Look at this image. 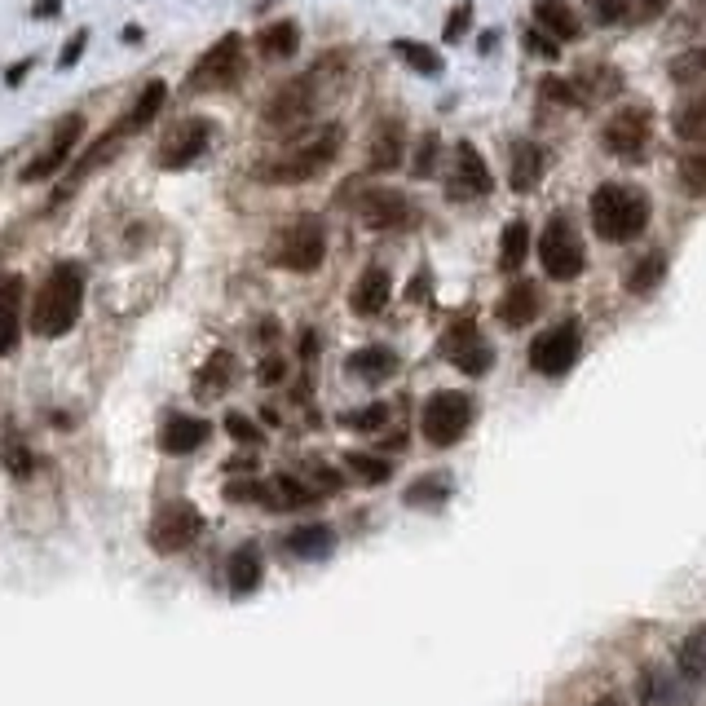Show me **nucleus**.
Listing matches in <instances>:
<instances>
[{
  "mask_svg": "<svg viewBox=\"0 0 706 706\" xmlns=\"http://www.w3.org/2000/svg\"><path fill=\"white\" fill-rule=\"evenodd\" d=\"M340 146H344V128L340 124H322V128H310V133L292 138L287 150L261 159L252 169V177L265 181V186H301V181H313L318 172L332 169Z\"/></svg>",
  "mask_w": 706,
  "mask_h": 706,
  "instance_id": "1",
  "label": "nucleus"
},
{
  "mask_svg": "<svg viewBox=\"0 0 706 706\" xmlns=\"http://www.w3.org/2000/svg\"><path fill=\"white\" fill-rule=\"evenodd\" d=\"M85 310V270L62 261L49 270V279L40 282L36 301H31V332L36 336H67L76 327V318Z\"/></svg>",
  "mask_w": 706,
  "mask_h": 706,
  "instance_id": "2",
  "label": "nucleus"
},
{
  "mask_svg": "<svg viewBox=\"0 0 706 706\" xmlns=\"http://www.w3.org/2000/svg\"><path fill=\"white\" fill-rule=\"evenodd\" d=\"M588 212H592V230L605 243H631L650 226V195L631 190L622 181H605V186L592 190Z\"/></svg>",
  "mask_w": 706,
  "mask_h": 706,
  "instance_id": "3",
  "label": "nucleus"
},
{
  "mask_svg": "<svg viewBox=\"0 0 706 706\" xmlns=\"http://www.w3.org/2000/svg\"><path fill=\"white\" fill-rule=\"evenodd\" d=\"M340 62H349L344 54H327L313 62V71H305V76H296V80H287V85L265 102V124L270 128H296V124H305L313 115V107H318V85L332 76V67H340Z\"/></svg>",
  "mask_w": 706,
  "mask_h": 706,
  "instance_id": "4",
  "label": "nucleus"
},
{
  "mask_svg": "<svg viewBox=\"0 0 706 706\" xmlns=\"http://www.w3.org/2000/svg\"><path fill=\"white\" fill-rule=\"evenodd\" d=\"M477 420V402L464 389H442L424 402L420 411V433L428 446H455Z\"/></svg>",
  "mask_w": 706,
  "mask_h": 706,
  "instance_id": "5",
  "label": "nucleus"
},
{
  "mask_svg": "<svg viewBox=\"0 0 706 706\" xmlns=\"http://www.w3.org/2000/svg\"><path fill=\"white\" fill-rule=\"evenodd\" d=\"M239 80H243V36H239V31H226V36L190 67L186 93H221V88H234Z\"/></svg>",
  "mask_w": 706,
  "mask_h": 706,
  "instance_id": "6",
  "label": "nucleus"
},
{
  "mask_svg": "<svg viewBox=\"0 0 706 706\" xmlns=\"http://www.w3.org/2000/svg\"><path fill=\"white\" fill-rule=\"evenodd\" d=\"M538 265H543L547 279L557 282H569L583 274L588 256H583V239H578V230L569 226V217H552L547 230L538 234Z\"/></svg>",
  "mask_w": 706,
  "mask_h": 706,
  "instance_id": "7",
  "label": "nucleus"
},
{
  "mask_svg": "<svg viewBox=\"0 0 706 706\" xmlns=\"http://www.w3.org/2000/svg\"><path fill=\"white\" fill-rule=\"evenodd\" d=\"M327 256V230L318 217H296L292 226L279 234L274 243V265L292 270V274H310Z\"/></svg>",
  "mask_w": 706,
  "mask_h": 706,
  "instance_id": "8",
  "label": "nucleus"
},
{
  "mask_svg": "<svg viewBox=\"0 0 706 706\" xmlns=\"http://www.w3.org/2000/svg\"><path fill=\"white\" fill-rule=\"evenodd\" d=\"M203 535V517H199L195 504H186V499H169V504H159V512L150 517V547L155 552H164V557H177V552H186L195 538Z\"/></svg>",
  "mask_w": 706,
  "mask_h": 706,
  "instance_id": "9",
  "label": "nucleus"
},
{
  "mask_svg": "<svg viewBox=\"0 0 706 706\" xmlns=\"http://www.w3.org/2000/svg\"><path fill=\"white\" fill-rule=\"evenodd\" d=\"M578 349H583V327H578V318H565L557 327H547V332H538L530 340V367L538 375H565V371L578 363Z\"/></svg>",
  "mask_w": 706,
  "mask_h": 706,
  "instance_id": "10",
  "label": "nucleus"
},
{
  "mask_svg": "<svg viewBox=\"0 0 706 706\" xmlns=\"http://www.w3.org/2000/svg\"><path fill=\"white\" fill-rule=\"evenodd\" d=\"M353 212L367 230H406L420 221V208L402 190H389V186H367L353 195Z\"/></svg>",
  "mask_w": 706,
  "mask_h": 706,
  "instance_id": "11",
  "label": "nucleus"
},
{
  "mask_svg": "<svg viewBox=\"0 0 706 706\" xmlns=\"http://www.w3.org/2000/svg\"><path fill=\"white\" fill-rule=\"evenodd\" d=\"M650 138H653V115L650 107H622L605 119V128H600V141H605V150L609 155H619V159H640L645 150H650Z\"/></svg>",
  "mask_w": 706,
  "mask_h": 706,
  "instance_id": "12",
  "label": "nucleus"
},
{
  "mask_svg": "<svg viewBox=\"0 0 706 706\" xmlns=\"http://www.w3.org/2000/svg\"><path fill=\"white\" fill-rule=\"evenodd\" d=\"M212 133H217V124H212V119H203V115H195V119H181L169 138L159 141L155 164H159V169H169V172L190 169L199 155L212 146Z\"/></svg>",
  "mask_w": 706,
  "mask_h": 706,
  "instance_id": "13",
  "label": "nucleus"
},
{
  "mask_svg": "<svg viewBox=\"0 0 706 706\" xmlns=\"http://www.w3.org/2000/svg\"><path fill=\"white\" fill-rule=\"evenodd\" d=\"M80 138H85V115L80 111L62 115L57 128H54V138H49V146H45L27 169H23V181H49V177H57V169L71 159V150L80 146Z\"/></svg>",
  "mask_w": 706,
  "mask_h": 706,
  "instance_id": "14",
  "label": "nucleus"
},
{
  "mask_svg": "<svg viewBox=\"0 0 706 706\" xmlns=\"http://www.w3.org/2000/svg\"><path fill=\"white\" fill-rule=\"evenodd\" d=\"M490 186H495V177L486 169L481 150L473 141H459V146H455V159H451V177H446V199H455V203L486 199Z\"/></svg>",
  "mask_w": 706,
  "mask_h": 706,
  "instance_id": "15",
  "label": "nucleus"
},
{
  "mask_svg": "<svg viewBox=\"0 0 706 706\" xmlns=\"http://www.w3.org/2000/svg\"><path fill=\"white\" fill-rule=\"evenodd\" d=\"M442 353H446L464 375H486L490 363H495V349H490V340L477 332L473 318H459L451 332L442 336Z\"/></svg>",
  "mask_w": 706,
  "mask_h": 706,
  "instance_id": "16",
  "label": "nucleus"
},
{
  "mask_svg": "<svg viewBox=\"0 0 706 706\" xmlns=\"http://www.w3.org/2000/svg\"><path fill=\"white\" fill-rule=\"evenodd\" d=\"M636 698L640 706H693V684L680 680V671L671 676L667 667H645L640 680H636Z\"/></svg>",
  "mask_w": 706,
  "mask_h": 706,
  "instance_id": "17",
  "label": "nucleus"
},
{
  "mask_svg": "<svg viewBox=\"0 0 706 706\" xmlns=\"http://www.w3.org/2000/svg\"><path fill=\"white\" fill-rule=\"evenodd\" d=\"M389 296H394L389 270H384V265H367V270L358 274V282H353V292H349V310L358 313V318H375V313H384Z\"/></svg>",
  "mask_w": 706,
  "mask_h": 706,
  "instance_id": "18",
  "label": "nucleus"
},
{
  "mask_svg": "<svg viewBox=\"0 0 706 706\" xmlns=\"http://www.w3.org/2000/svg\"><path fill=\"white\" fill-rule=\"evenodd\" d=\"M23 340V279L5 274L0 279V353H14Z\"/></svg>",
  "mask_w": 706,
  "mask_h": 706,
  "instance_id": "19",
  "label": "nucleus"
},
{
  "mask_svg": "<svg viewBox=\"0 0 706 706\" xmlns=\"http://www.w3.org/2000/svg\"><path fill=\"white\" fill-rule=\"evenodd\" d=\"M208 437H212V424L199 420V415H169L164 428H159L164 455H190V451H199Z\"/></svg>",
  "mask_w": 706,
  "mask_h": 706,
  "instance_id": "20",
  "label": "nucleus"
},
{
  "mask_svg": "<svg viewBox=\"0 0 706 706\" xmlns=\"http://www.w3.org/2000/svg\"><path fill=\"white\" fill-rule=\"evenodd\" d=\"M124 138H128V128H124V119H119L115 128H107L102 138H97L93 146H88V155L80 159V164H76V169H71V177H67V190H62V195H71V190H76L80 181H88V177H93L97 169H107V164H111L115 155H119V146H124Z\"/></svg>",
  "mask_w": 706,
  "mask_h": 706,
  "instance_id": "21",
  "label": "nucleus"
},
{
  "mask_svg": "<svg viewBox=\"0 0 706 706\" xmlns=\"http://www.w3.org/2000/svg\"><path fill=\"white\" fill-rule=\"evenodd\" d=\"M538 305H543V296H538L535 282H512L508 292L499 296V305H495V318L517 332V327H530V322H535Z\"/></svg>",
  "mask_w": 706,
  "mask_h": 706,
  "instance_id": "22",
  "label": "nucleus"
},
{
  "mask_svg": "<svg viewBox=\"0 0 706 706\" xmlns=\"http://www.w3.org/2000/svg\"><path fill=\"white\" fill-rule=\"evenodd\" d=\"M547 169V155H543V146L535 141H517L512 146V164H508V186L517 195H526V190H535L538 177Z\"/></svg>",
  "mask_w": 706,
  "mask_h": 706,
  "instance_id": "23",
  "label": "nucleus"
},
{
  "mask_svg": "<svg viewBox=\"0 0 706 706\" xmlns=\"http://www.w3.org/2000/svg\"><path fill=\"white\" fill-rule=\"evenodd\" d=\"M402 150H406V128H402V119H384V124L371 133V169L394 172L397 164H402Z\"/></svg>",
  "mask_w": 706,
  "mask_h": 706,
  "instance_id": "24",
  "label": "nucleus"
},
{
  "mask_svg": "<svg viewBox=\"0 0 706 706\" xmlns=\"http://www.w3.org/2000/svg\"><path fill=\"white\" fill-rule=\"evenodd\" d=\"M535 23H538V31H547L557 45H565V40H578V36H583V27H578V14H574L565 0H538V5H535Z\"/></svg>",
  "mask_w": 706,
  "mask_h": 706,
  "instance_id": "25",
  "label": "nucleus"
},
{
  "mask_svg": "<svg viewBox=\"0 0 706 706\" xmlns=\"http://www.w3.org/2000/svg\"><path fill=\"white\" fill-rule=\"evenodd\" d=\"M349 371H353L358 380H367V384H384V380L397 371V353L389 344H367V349H358V353L349 358Z\"/></svg>",
  "mask_w": 706,
  "mask_h": 706,
  "instance_id": "26",
  "label": "nucleus"
},
{
  "mask_svg": "<svg viewBox=\"0 0 706 706\" xmlns=\"http://www.w3.org/2000/svg\"><path fill=\"white\" fill-rule=\"evenodd\" d=\"M256 49H261V57H270V62L296 57V49H301V27H296L292 18H282V23H270V27L256 31Z\"/></svg>",
  "mask_w": 706,
  "mask_h": 706,
  "instance_id": "27",
  "label": "nucleus"
},
{
  "mask_svg": "<svg viewBox=\"0 0 706 706\" xmlns=\"http://www.w3.org/2000/svg\"><path fill=\"white\" fill-rule=\"evenodd\" d=\"M226 574H230V592H234V596H252L256 588H261V574H265L261 552H256L252 543H248V547H239V552L230 557Z\"/></svg>",
  "mask_w": 706,
  "mask_h": 706,
  "instance_id": "28",
  "label": "nucleus"
},
{
  "mask_svg": "<svg viewBox=\"0 0 706 706\" xmlns=\"http://www.w3.org/2000/svg\"><path fill=\"white\" fill-rule=\"evenodd\" d=\"M164 102H169V85H164V80H150V85L141 88V97L133 102V111L124 115V128H128V133H141L155 115L164 111Z\"/></svg>",
  "mask_w": 706,
  "mask_h": 706,
  "instance_id": "29",
  "label": "nucleus"
},
{
  "mask_svg": "<svg viewBox=\"0 0 706 706\" xmlns=\"http://www.w3.org/2000/svg\"><path fill=\"white\" fill-rule=\"evenodd\" d=\"M667 76L680 88H706V45L702 49H684L667 62Z\"/></svg>",
  "mask_w": 706,
  "mask_h": 706,
  "instance_id": "30",
  "label": "nucleus"
},
{
  "mask_svg": "<svg viewBox=\"0 0 706 706\" xmlns=\"http://www.w3.org/2000/svg\"><path fill=\"white\" fill-rule=\"evenodd\" d=\"M526 256H530V226L517 217V221L504 226V239H499V265L512 274V270L526 265Z\"/></svg>",
  "mask_w": 706,
  "mask_h": 706,
  "instance_id": "31",
  "label": "nucleus"
},
{
  "mask_svg": "<svg viewBox=\"0 0 706 706\" xmlns=\"http://www.w3.org/2000/svg\"><path fill=\"white\" fill-rule=\"evenodd\" d=\"M676 671H680V680H689V684H698V680H706V627H698V631H689V640L680 645Z\"/></svg>",
  "mask_w": 706,
  "mask_h": 706,
  "instance_id": "32",
  "label": "nucleus"
},
{
  "mask_svg": "<svg viewBox=\"0 0 706 706\" xmlns=\"http://www.w3.org/2000/svg\"><path fill=\"white\" fill-rule=\"evenodd\" d=\"M662 274H667V256L662 252L640 256V261L627 270V292H631V296H650L653 287L662 282Z\"/></svg>",
  "mask_w": 706,
  "mask_h": 706,
  "instance_id": "33",
  "label": "nucleus"
},
{
  "mask_svg": "<svg viewBox=\"0 0 706 706\" xmlns=\"http://www.w3.org/2000/svg\"><path fill=\"white\" fill-rule=\"evenodd\" d=\"M394 54L415 71V76H442V54L433 45H420V40H394Z\"/></svg>",
  "mask_w": 706,
  "mask_h": 706,
  "instance_id": "34",
  "label": "nucleus"
},
{
  "mask_svg": "<svg viewBox=\"0 0 706 706\" xmlns=\"http://www.w3.org/2000/svg\"><path fill=\"white\" fill-rule=\"evenodd\" d=\"M574 88H578V97H583V107H588L596 97H614L622 88V80L609 71V67H583L578 80H574Z\"/></svg>",
  "mask_w": 706,
  "mask_h": 706,
  "instance_id": "35",
  "label": "nucleus"
},
{
  "mask_svg": "<svg viewBox=\"0 0 706 706\" xmlns=\"http://www.w3.org/2000/svg\"><path fill=\"white\" fill-rule=\"evenodd\" d=\"M287 552H296L305 561H318V557L332 552V530L327 526H301V530L287 535Z\"/></svg>",
  "mask_w": 706,
  "mask_h": 706,
  "instance_id": "36",
  "label": "nucleus"
},
{
  "mask_svg": "<svg viewBox=\"0 0 706 706\" xmlns=\"http://www.w3.org/2000/svg\"><path fill=\"white\" fill-rule=\"evenodd\" d=\"M680 141H693V146H706V102H684L671 119Z\"/></svg>",
  "mask_w": 706,
  "mask_h": 706,
  "instance_id": "37",
  "label": "nucleus"
},
{
  "mask_svg": "<svg viewBox=\"0 0 706 706\" xmlns=\"http://www.w3.org/2000/svg\"><path fill=\"white\" fill-rule=\"evenodd\" d=\"M344 464L353 468V477L367 481V486H380V481L394 477V464L384 459V455H371V451H349L344 455Z\"/></svg>",
  "mask_w": 706,
  "mask_h": 706,
  "instance_id": "38",
  "label": "nucleus"
},
{
  "mask_svg": "<svg viewBox=\"0 0 706 706\" xmlns=\"http://www.w3.org/2000/svg\"><path fill=\"white\" fill-rule=\"evenodd\" d=\"M230 380H234V363H230V353H212V363L199 371L195 389H199L203 397H221V394H226Z\"/></svg>",
  "mask_w": 706,
  "mask_h": 706,
  "instance_id": "39",
  "label": "nucleus"
},
{
  "mask_svg": "<svg viewBox=\"0 0 706 706\" xmlns=\"http://www.w3.org/2000/svg\"><path fill=\"white\" fill-rule=\"evenodd\" d=\"M680 190L693 195V199H706V146L689 150V155L680 159Z\"/></svg>",
  "mask_w": 706,
  "mask_h": 706,
  "instance_id": "40",
  "label": "nucleus"
},
{
  "mask_svg": "<svg viewBox=\"0 0 706 706\" xmlns=\"http://www.w3.org/2000/svg\"><path fill=\"white\" fill-rule=\"evenodd\" d=\"M446 495H451V477L437 473V477L415 481V486L406 490V504H415V508H433V504H446Z\"/></svg>",
  "mask_w": 706,
  "mask_h": 706,
  "instance_id": "41",
  "label": "nucleus"
},
{
  "mask_svg": "<svg viewBox=\"0 0 706 706\" xmlns=\"http://www.w3.org/2000/svg\"><path fill=\"white\" fill-rule=\"evenodd\" d=\"M538 97L552 102V107H565V111H578V107H583V97H578L574 80H561V76H547V80L538 85Z\"/></svg>",
  "mask_w": 706,
  "mask_h": 706,
  "instance_id": "42",
  "label": "nucleus"
},
{
  "mask_svg": "<svg viewBox=\"0 0 706 706\" xmlns=\"http://www.w3.org/2000/svg\"><path fill=\"white\" fill-rule=\"evenodd\" d=\"M0 459H5V468H9L14 477H27L31 473V451H27V442H23L18 433H5V442H0Z\"/></svg>",
  "mask_w": 706,
  "mask_h": 706,
  "instance_id": "43",
  "label": "nucleus"
},
{
  "mask_svg": "<svg viewBox=\"0 0 706 706\" xmlns=\"http://www.w3.org/2000/svg\"><path fill=\"white\" fill-rule=\"evenodd\" d=\"M468 27H473V0H459L451 14H446V27H442L446 45H459V40L468 36Z\"/></svg>",
  "mask_w": 706,
  "mask_h": 706,
  "instance_id": "44",
  "label": "nucleus"
},
{
  "mask_svg": "<svg viewBox=\"0 0 706 706\" xmlns=\"http://www.w3.org/2000/svg\"><path fill=\"white\" fill-rule=\"evenodd\" d=\"M437 150H442L437 133H424V138H420V150H415V164H411V172H415V177H433V172H437Z\"/></svg>",
  "mask_w": 706,
  "mask_h": 706,
  "instance_id": "45",
  "label": "nucleus"
},
{
  "mask_svg": "<svg viewBox=\"0 0 706 706\" xmlns=\"http://www.w3.org/2000/svg\"><path fill=\"white\" fill-rule=\"evenodd\" d=\"M384 420H389V406H384V402H371L363 411H349V415H344V424L358 428V433H371V428H380Z\"/></svg>",
  "mask_w": 706,
  "mask_h": 706,
  "instance_id": "46",
  "label": "nucleus"
},
{
  "mask_svg": "<svg viewBox=\"0 0 706 706\" xmlns=\"http://www.w3.org/2000/svg\"><path fill=\"white\" fill-rule=\"evenodd\" d=\"M526 49H530V54H538V57H547V62L561 54V45H557V40H552L547 31H538V27L526 31Z\"/></svg>",
  "mask_w": 706,
  "mask_h": 706,
  "instance_id": "47",
  "label": "nucleus"
},
{
  "mask_svg": "<svg viewBox=\"0 0 706 706\" xmlns=\"http://www.w3.org/2000/svg\"><path fill=\"white\" fill-rule=\"evenodd\" d=\"M85 45H88V31H76V36L67 40V49L57 54V71H71V67L80 62V54H85Z\"/></svg>",
  "mask_w": 706,
  "mask_h": 706,
  "instance_id": "48",
  "label": "nucleus"
},
{
  "mask_svg": "<svg viewBox=\"0 0 706 706\" xmlns=\"http://www.w3.org/2000/svg\"><path fill=\"white\" fill-rule=\"evenodd\" d=\"M592 9H596V23H619L627 14V0H592Z\"/></svg>",
  "mask_w": 706,
  "mask_h": 706,
  "instance_id": "49",
  "label": "nucleus"
},
{
  "mask_svg": "<svg viewBox=\"0 0 706 706\" xmlns=\"http://www.w3.org/2000/svg\"><path fill=\"white\" fill-rule=\"evenodd\" d=\"M226 428H230V437H239V442H248V446L256 442V424L248 420V415H230Z\"/></svg>",
  "mask_w": 706,
  "mask_h": 706,
  "instance_id": "50",
  "label": "nucleus"
},
{
  "mask_svg": "<svg viewBox=\"0 0 706 706\" xmlns=\"http://www.w3.org/2000/svg\"><path fill=\"white\" fill-rule=\"evenodd\" d=\"M31 67H36V57H23V62H9V67H5V85H9V88H18L23 80H27V71H31Z\"/></svg>",
  "mask_w": 706,
  "mask_h": 706,
  "instance_id": "51",
  "label": "nucleus"
},
{
  "mask_svg": "<svg viewBox=\"0 0 706 706\" xmlns=\"http://www.w3.org/2000/svg\"><path fill=\"white\" fill-rule=\"evenodd\" d=\"M31 14H36V18H54V14H62V0H36Z\"/></svg>",
  "mask_w": 706,
  "mask_h": 706,
  "instance_id": "52",
  "label": "nucleus"
},
{
  "mask_svg": "<svg viewBox=\"0 0 706 706\" xmlns=\"http://www.w3.org/2000/svg\"><path fill=\"white\" fill-rule=\"evenodd\" d=\"M261 380H265V384L282 380V363H279V358H265V363H261Z\"/></svg>",
  "mask_w": 706,
  "mask_h": 706,
  "instance_id": "53",
  "label": "nucleus"
},
{
  "mask_svg": "<svg viewBox=\"0 0 706 706\" xmlns=\"http://www.w3.org/2000/svg\"><path fill=\"white\" fill-rule=\"evenodd\" d=\"M146 36H141V27H124V45H141Z\"/></svg>",
  "mask_w": 706,
  "mask_h": 706,
  "instance_id": "54",
  "label": "nucleus"
},
{
  "mask_svg": "<svg viewBox=\"0 0 706 706\" xmlns=\"http://www.w3.org/2000/svg\"><path fill=\"white\" fill-rule=\"evenodd\" d=\"M596 706H627V702H622V698H614V693H609V698H600V702H596Z\"/></svg>",
  "mask_w": 706,
  "mask_h": 706,
  "instance_id": "55",
  "label": "nucleus"
},
{
  "mask_svg": "<svg viewBox=\"0 0 706 706\" xmlns=\"http://www.w3.org/2000/svg\"><path fill=\"white\" fill-rule=\"evenodd\" d=\"M270 5H274V0H270Z\"/></svg>",
  "mask_w": 706,
  "mask_h": 706,
  "instance_id": "56",
  "label": "nucleus"
}]
</instances>
